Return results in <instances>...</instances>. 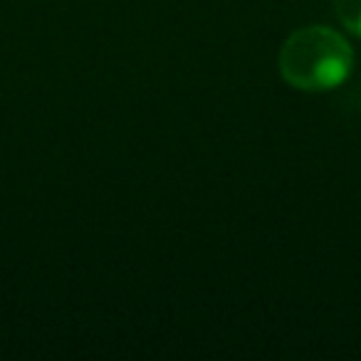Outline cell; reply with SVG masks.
Instances as JSON below:
<instances>
[{
    "instance_id": "obj_1",
    "label": "cell",
    "mask_w": 361,
    "mask_h": 361,
    "mask_svg": "<svg viewBox=\"0 0 361 361\" xmlns=\"http://www.w3.org/2000/svg\"><path fill=\"white\" fill-rule=\"evenodd\" d=\"M354 70V50L331 27L310 25L292 32L280 50V75L295 90L329 92Z\"/></svg>"
},
{
    "instance_id": "obj_2",
    "label": "cell",
    "mask_w": 361,
    "mask_h": 361,
    "mask_svg": "<svg viewBox=\"0 0 361 361\" xmlns=\"http://www.w3.org/2000/svg\"><path fill=\"white\" fill-rule=\"evenodd\" d=\"M334 11L341 25L361 37V0H334Z\"/></svg>"
}]
</instances>
